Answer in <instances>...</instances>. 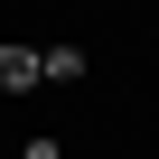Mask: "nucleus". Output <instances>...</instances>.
I'll list each match as a JSON object with an SVG mask.
<instances>
[{
  "label": "nucleus",
  "instance_id": "1",
  "mask_svg": "<svg viewBox=\"0 0 159 159\" xmlns=\"http://www.w3.org/2000/svg\"><path fill=\"white\" fill-rule=\"evenodd\" d=\"M38 84H47V75H38V47L10 38V47H0V94H38Z\"/></svg>",
  "mask_w": 159,
  "mask_h": 159
},
{
  "label": "nucleus",
  "instance_id": "2",
  "mask_svg": "<svg viewBox=\"0 0 159 159\" xmlns=\"http://www.w3.org/2000/svg\"><path fill=\"white\" fill-rule=\"evenodd\" d=\"M38 75H47V84H75V75H84V47H75V38L38 47Z\"/></svg>",
  "mask_w": 159,
  "mask_h": 159
},
{
  "label": "nucleus",
  "instance_id": "3",
  "mask_svg": "<svg viewBox=\"0 0 159 159\" xmlns=\"http://www.w3.org/2000/svg\"><path fill=\"white\" fill-rule=\"evenodd\" d=\"M19 159H66V140H47V131H38V140H19Z\"/></svg>",
  "mask_w": 159,
  "mask_h": 159
}]
</instances>
